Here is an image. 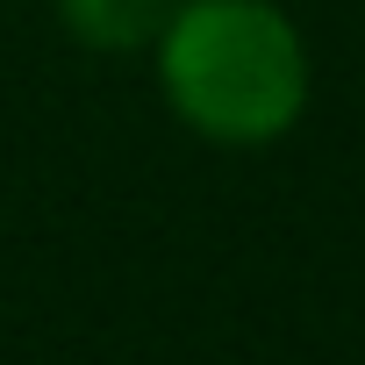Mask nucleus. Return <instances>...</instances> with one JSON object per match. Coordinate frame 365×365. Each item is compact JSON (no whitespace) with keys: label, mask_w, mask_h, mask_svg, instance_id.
Returning a JSON list of instances; mask_svg holds the SVG:
<instances>
[{"label":"nucleus","mask_w":365,"mask_h":365,"mask_svg":"<svg viewBox=\"0 0 365 365\" xmlns=\"http://www.w3.org/2000/svg\"><path fill=\"white\" fill-rule=\"evenodd\" d=\"M150 51L172 115L208 143H279L308 115V43L272 0H179Z\"/></svg>","instance_id":"nucleus-1"},{"label":"nucleus","mask_w":365,"mask_h":365,"mask_svg":"<svg viewBox=\"0 0 365 365\" xmlns=\"http://www.w3.org/2000/svg\"><path fill=\"white\" fill-rule=\"evenodd\" d=\"M58 15H65V29L86 51L122 58V51H150L158 43V29L179 15V0H58Z\"/></svg>","instance_id":"nucleus-2"}]
</instances>
